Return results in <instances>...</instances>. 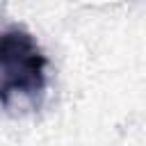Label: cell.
<instances>
[{
	"instance_id": "6da1fadb",
	"label": "cell",
	"mask_w": 146,
	"mask_h": 146,
	"mask_svg": "<svg viewBox=\"0 0 146 146\" xmlns=\"http://www.w3.org/2000/svg\"><path fill=\"white\" fill-rule=\"evenodd\" d=\"M48 57L32 32L0 30V105H36L46 91Z\"/></svg>"
}]
</instances>
